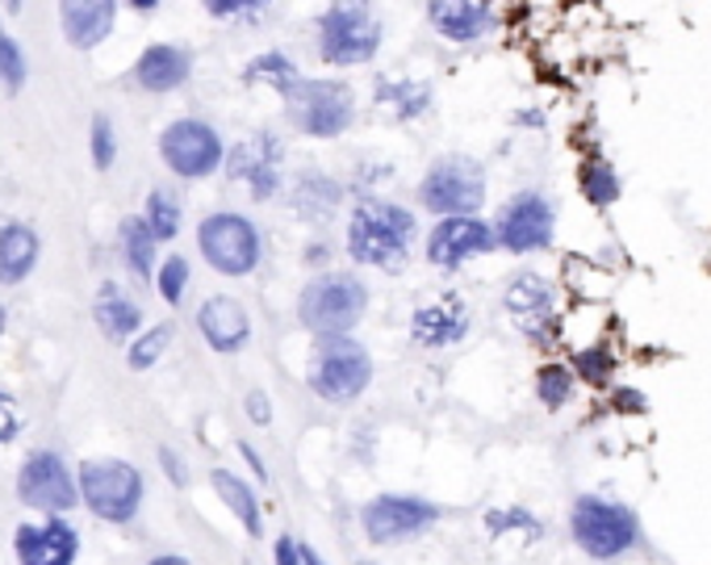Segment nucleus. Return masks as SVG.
I'll use <instances>...</instances> for the list:
<instances>
[{
	"label": "nucleus",
	"instance_id": "obj_19",
	"mask_svg": "<svg viewBox=\"0 0 711 565\" xmlns=\"http://www.w3.org/2000/svg\"><path fill=\"white\" fill-rule=\"evenodd\" d=\"M468 306L456 294L449 298H435L427 306H419L411 319V336L419 348H449V343H461L468 336Z\"/></svg>",
	"mask_w": 711,
	"mask_h": 565
},
{
	"label": "nucleus",
	"instance_id": "obj_5",
	"mask_svg": "<svg viewBox=\"0 0 711 565\" xmlns=\"http://www.w3.org/2000/svg\"><path fill=\"white\" fill-rule=\"evenodd\" d=\"M419 202L449 218V214H477L486 206V172L468 155H444L435 160L419 185Z\"/></svg>",
	"mask_w": 711,
	"mask_h": 565
},
{
	"label": "nucleus",
	"instance_id": "obj_39",
	"mask_svg": "<svg viewBox=\"0 0 711 565\" xmlns=\"http://www.w3.org/2000/svg\"><path fill=\"white\" fill-rule=\"evenodd\" d=\"M21 432V414L18 407H13V398L0 394V444H9L13 435Z\"/></svg>",
	"mask_w": 711,
	"mask_h": 565
},
{
	"label": "nucleus",
	"instance_id": "obj_26",
	"mask_svg": "<svg viewBox=\"0 0 711 565\" xmlns=\"http://www.w3.org/2000/svg\"><path fill=\"white\" fill-rule=\"evenodd\" d=\"M301 80V68L285 51H260L244 68V84L247 89H268L277 96H289V89Z\"/></svg>",
	"mask_w": 711,
	"mask_h": 565
},
{
	"label": "nucleus",
	"instance_id": "obj_33",
	"mask_svg": "<svg viewBox=\"0 0 711 565\" xmlns=\"http://www.w3.org/2000/svg\"><path fill=\"white\" fill-rule=\"evenodd\" d=\"M89 151H93V168L110 172L113 160H117V134H113V122L105 113H93V126H89Z\"/></svg>",
	"mask_w": 711,
	"mask_h": 565
},
{
	"label": "nucleus",
	"instance_id": "obj_2",
	"mask_svg": "<svg viewBox=\"0 0 711 565\" xmlns=\"http://www.w3.org/2000/svg\"><path fill=\"white\" fill-rule=\"evenodd\" d=\"M381 18L373 0H331L319 13V59L327 68H364L381 55Z\"/></svg>",
	"mask_w": 711,
	"mask_h": 565
},
{
	"label": "nucleus",
	"instance_id": "obj_45",
	"mask_svg": "<svg viewBox=\"0 0 711 565\" xmlns=\"http://www.w3.org/2000/svg\"><path fill=\"white\" fill-rule=\"evenodd\" d=\"M126 4H131L134 13H155L159 9V0H126Z\"/></svg>",
	"mask_w": 711,
	"mask_h": 565
},
{
	"label": "nucleus",
	"instance_id": "obj_23",
	"mask_svg": "<svg viewBox=\"0 0 711 565\" xmlns=\"http://www.w3.org/2000/svg\"><path fill=\"white\" fill-rule=\"evenodd\" d=\"M373 101L381 110H390L398 122H414L431 110V84L414 75H381Z\"/></svg>",
	"mask_w": 711,
	"mask_h": 565
},
{
	"label": "nucleus",
	"instance_id": "obj_41",
	"mask_svg": "<svg viewBox=\"0 0 711 565\" xmlns=\"http://www.w3.org/2000/svg\"><path fill=\"white\" fill-rule=\"evenodd\" d=\"M159 461H164V470H168L172 482L181 486V482H185V461H181V456H176L172 449H159Z\"/></svg>",
	"mask_w": 711,
	"mask_h": 565
},
{
	"label": "nucleus",
	"instance_id": "obj_6",
	"mask_svg": "<svg viewBox=\"0 0 711 565\" xmlns=\"http://www.w3.org/2000/svg\"><path fill=\"white\" fill-rule=\"evenodd\" d=\"M197 247L209 268H218L223 277H247L260 264V230L251 218L230 209H218L197 226Z\"/></svg>",
	"mask_w": 711,
	"mask_h": 565
},
{
	"label": "nucleus",
	"instance_id": "obj_8",
	"mask_svg": "<svg viewBox=\"0 0 711 565\" xmlns=\"http://www.w3.org/2000/svg\"><path fill=\"white\" fill-rule=\"evenodd\" d=\"M369 377H373L369 352L352 336H322L319 360H315V373H310L315 394L327 398V402H352V398L364 394Z\"/></svg>",
	"mask_w": 711,
	"mask_h": 565
},
{
	"label": "nucleus",
	"instance_id": "obj_3",
	"mask_svg": "<svg viewBox=\"0 0 711 565\" xmlns=\"http://www.w3.org/2000/svg\"><path fill=\"white\" fill-rule=\"evenodd\" d=\"M285 110H289V122L301 134L339 138L356 122V93L343 80H331V75H315V80L301 75L298 84L289 89V96H285Z\"/></svg>",
	"mask_w": 711,
	"mask_h": 565
},
{
	"label": "nucleus",
	"instance_id": "obj_20",
	"mask_svg": "<svg viewBox=\"0 0 711 565\" xmlns=\"http://www.w3.org/2000/svg\"><path fill=\"white\" fill-rule=\"evenodd\" d=\"M440 511L419 499H377L364 507V527L373 541H398V536H414L419 527L435 524Z\"/></svg>",
	"mask_w": 711,
	"mask_h": 565
},
{
	"label": "nucleus",
	"instance_id": "obj_16",
	"mask_svg": "<svg viewBox=\"0 0 711 565\" xmlns=\"http://www.w3.org/2000/svg\"><path fill=\"white\" fill-rule=\"evenodd\" d=\"M122 0H59V30L72 51H96L113 34Z\"/></svg>",
	"mask_w": 711,
	"mask_h": 565
},
{
	"label": "nucleus",
	"instance_id": "obj_38",
	"mask_svg": "<svg viewBox=\"0 0 711 565\" xmlns=\"http://www.w3.org/2000/svg\"><path fill=\"white\" fill-rule=\"evenodd\" d=\"M578 369L586 381H607V373H611V357H607V352H581Z\"/></svg>",
	"mask_w": 711,
	"mask_h": 565
},
{
	"label": "nucleus",
	"instance_id": "obj_28",
	"mask_svg": "<svg viewBox=\"0 0 711 565\" xmlns=\"http://www.w3.org/2000/svg\"><path fill=\"white\" fill-rule=\"evenodd\" d=\"M155 235H151V226L143 218H126L122 223V256L131 264V273L138 277H151L155 273Z\"/></svg>",
	"mask_w": 711,
	"mask_h": 565
},
{
	"label": "nucleus",
	"instance_id": "obj_47",
	"mask_svg": "<svg viewBox=\"0 0 711 565\" xmlns=\"http://www.w3.org/2000/svg\"><path fill=\"white\" fill-rule=\"evenodd\" d=\"M301 562H306V565H322V562H319V553H315V548H306V553H301Z\"/></svg>",
	"mask_w": 711,
	"mask_h": 565
},
{
	"label": "nucleus",
	"instance_id": "obj_49",
	"mask_svg": "<svg viewBox=\"0 0 711 565\" xmlns=\"http://www.w3.org/2000/svg\"><path fill=\"white\" fill-rule=\"evenodd\" d=\"M0 336H4V306H0Z\"/></svg>",
	"mask_w": 711,
	"mask_h": 565
},
{
	"label": "nucleus",
	"instance_id": "obj_10",
	"mask_svg": "<svg viewBox=\"0 0 711 565\" xmlns=\"http://www.w3.org/2000/svg\"><path fill=\"white\" fill-rule=\"evenodd\" d=\"M226 176L244 181L256 202H268L281 188V164H285V143L272 131H256L239 138L226 151Z\"/></svg>",
	"mask_w": 711,
	"mask_h": 565
},
{
	"label": "nucleus",
	"instance_id": "obj_35",
	"mask_svg": "<svg viewBox=\"0 0 711 565\" xmlns=\"http://www.w3.org/2000/svg\"><path fill=\"white\" fill-rule=\"evenodd\" d=\"M336 202H339V185L322 181V176H310V181L298 185V206L306 209V214H331Z\"/></svg>",
	"mask_w": 711,
	"mask_h": 565
},
{
	"label": "nucleus",
	"instance_id": "obj_48",
	"mask_svg": "<svg viewBox=\"0 0 711 565\" xmlns=\"http://www.w3.org/2000/svg\"><path fill=\"white\" fill-rule=\"evenodd\" d=\"M4 4H9V13H21V4H25V0H4Z\"/></svg>",
	"mask_w": 711,
	"mask_h": 565
},
{
	"label": "nucleus",
	"instance_id": "obj_40",
	"mask_svg": "<svg viewBox=\"0 0 711 565\" xmlns=\"http://www.w3.org/2000/svg\"><path fill=\"white\" fill-rule=\"evenodd\" d=\"M247 419H251V423H260V428H268V423H272L268 398H264L260 390H251V394H247Z\"/></svg>",
	"mask_w": 711,
	"mask_h": 565
},
{
	"label": "nucleus",
	"instance_id": "obj_11",
	"mask_svg": "<svg viewBox=\"0 0 711 565\" xmlns=\"http://www.w3.org/2000/svg\"><path fill=\"white\" fill-rule=\"evenodd\" d=\"M574 536H578V545L590 557H616V553L632 545L637 524L624 507H611V503H599V499H581L574 507Z\"/></svg>",
	"mask_w": 711,
	"mask_h": 565
},
{
	"label": "nucleus",
	"instance_id": "obj_44",
	"mask_svg": "<svg viewBox=\"0 0 711 565\" xmlns=\"http://www.w3.org/2000/svg\"><path fill=\"white\" fill-rule=\"evenodd\" d=\"M619 411H624V407H628V411H640V407H645V402H640V394H632V390H628V394H624V390H619Z\"/></svg>",
	"mask_w": 711,
	"mask_h": 565
},
{
	"label": "nucleus",
	"instance_id": "obj_30",
	"mask_svg": "<svg viewBox=\"0 0 711 565\" xmlns=\"http://www.w3.org/2000/svg\"><path fill=\"white\" fill-rule=\"evenodd\" d=\"M172 336H176V327H172V322H155L151 331H143V336L134 339L131 352H126V360H131L134 373H143V369H151L155 360L164 357V352H168V343H172Z\"/></svg>",
	"mask_w": 711,
	"mask_h": 565
},
{
	"label": "nucleus",
	"instance_id": "obj_7",
	"mask_svg": "<svg viewBox=\"0 0 711 565\" xmlns=\"http://www.w3.org/2000/svg\"><path fill=\"white\" fill-rule=\"evenodd\" d=\"M159 155H164V164L176 176L202 181V176H214V172L223 168L226 143L223 134L214 131L209 122H202V117H176L159 134Z\"/></svg>",
	"mask_w": 711,
	"mask_h": 565
},
{
	"label": "nucleus",
	"instance_id": "obj_21",
	"mask_svg": "<svg viewBox=\"0 0 711 565\" xmlns=\"http://www.w3.org/2000/svg\"><path fill=\"white\" fill-rule=\"evenodd\" d=\"M197 331L206 336V343L214 352H239L251 336V322H247V310L239 306L235 298H218L202 301V310H197Z\"/></svg>",
	"mask_w": 711,
	"mask_h": 565
},
{
	"label": "nucleus",
	"instance_id": "obj_31",
	"mask_svg": "<svg viewBox=\"0 0 711 565\" xmlns=\"http://www.w3.org/2000/svg\"><path fill=\"white\" fill-rule=\"evenodd\" d=\"M25 80H30V63H25V51L18 47V38H13L9 30H4V25H0V84H4L9 93H18Z\"/></svg>",
	"mask_w": 711,
	"mask_h": 565
},
{
	"label": "nucleus",
	"instance_id": "obj_13",
	"mask_svg": "<svg viewBox=\"0 0 711 565\" xmlns=\"http://www.w3.org/2000/svg\"><path fill=\"white\" fill-rule=\"evenodd\" d=\"M498 244L494 239V230H490L482 218H473V214H449V218H440V223L431 226L427 235V260L435 268H461L468 256H482L490 247Z\"/></svg>",
	"mask_w": 711,
	"mask_h": 565
},
{
	"label": "nucleus",
	"instance_id": "obj_32",
	"mask_svg": "<svg viewBox=\"0 0 711 565\" xmlns=\"http://www.w3.org/2000/svg\"><path fill=\"white\" fill-rule=\"evenodd\" d=\"M581 193L595 202V206H611L619 197V181H616V172L607 168L602 160H595V164H586L581 168Z\"/></svg>",
	"mask_w": 711,
	"mask_h": 565
},
{
	"label": "nucleus",
	"instance_id": "obj_17",
	"mask_svg": "<svg viewBox=\"0 0 711 565\" xmlns=\"http://www.w3.org/2000/svg\"><path fill=\"white\" fill-rule=\"evenodd\" d=\"M134 84L143 89V93H176V89H185L188 75H193V59H188L185 47H176V42H151L143 55L134 59Z\"/></svg>",
	"mask_w": 711,
	"mask_h": 565
},
{
	"label": "nucleus",
	"instance_id": "obj_29",
	"mask_svg": "<svg viewBox=\"0 0 711 565\" xmlns=\"http://www.w3.org/2000/svg\"><path fill=\"white\" fill-rule=\"evenodd\" d=\"M143 223L151 226V235L159 239V244H172L176 239V230H181V202L172 197L168 188H155L147 197V214H143Z\"/></svg>",
	"mask_w": 711,
	"mask_h": 565
},
{
	"label": "nucleus",
	"instance_id": "obj_46",
	"mask_svg": "<svg viewBox=\"0 0 711 565\" xmlns=\"http://www.w3.org/2000/svg\"><path fill=\"white\" fill-rule=\"evenodd\" d=\"M151 565H188V562H185V557H155Z\"/></svg>",
	"mask_w": 711,
	"mask_h": 565
},
{
	"label": "nucleus",
	"instance_id": "obj_15",
	"mask_svg": "<svg viewBox=\"0 0 711 565\" xmlns=\"http://www.w3.org/2000/svg\"><path fill=\"white\" fill-rule=\"evenodd\" d=\"M506 315L511 322L524 331L527 339H548L553 331V319H557V289L536 277V273H524L506 285Z\"/></svg>",
	"mask_w": 711,
	"mask_h": 565
},
{
	"label": "nucleus",
	"instance_id": "obj_43",
	"mask_svg": "<svg viewBox=\"0 0 711 565\" xmlns=\"http://www.w3.org/2000/svg\"><path fill=\"white\" fill-rule=\"evenodd\" d=\"M247 456V465H251V470H256V477H268V470H264V461L260 456H256V449H251V444H244V449H239Z\"/></svg>",
	"mask_w": 711,
	"mask_h": 565
},
{
	"label": "nucleus",
	"instance_id": "obj_22",
	"mask_svg": "<svg viewBox=\"0 0 711 565\" xmlns=\"http://www.w3.org/2000/svg\"><path fill=\"white\" fill-rule=\"evenodd\" d=\"M18 557H21V565H72L75 532L72 527H63V524L21 527L18 532Z\"/></svg>",
	"mask_w": 711,
	"mask_h": 565
},
{
	"label": "nucleus",
	"instance_id": "obj_9",
	"mask_svg": "<svg viewBox=\"0 0 711 565\" xmlns=\"http://www.w3.org/2000/svg\"><path fill=\"white\" fill-rule=\"evenodd\" d=\"M80 494L101 520L126 524L143 499V477L126 461H89L80 470Z\"/></svg>",
	"mask_w": 711,
	"mask_h": 565
},
{
	"label": "nucleus",
	"instance_id": "obj_4",
	"mask_svg": "<svg viewBox=\"0 0 711 565\" xmlns=\"http://www.w3.org/2000/svg\"><path fill=\"white\" fill-rule=\"evenodd\" d=\"M369 306V289L352 273H327L319 281H310L301 289L298 315L315 336H348L356 322L364 319Z\"/></svg>",
	"mask_w": 711,
	"mask_h": 565
},
{
	"label": "nucleus",
	"instance_id": "obj_36",
	"mask_svg": "<svg viewBox=\"0 0 711 565\" xmlns=\"http://www.w3.org/2000/svg\"><path fill=\"white\" fill-rule=\"evenodd\" d=\"M155 285H159L164 301H172V306L185 298V289H188V260H185V256H168V260L159 264V277H155Z\"/></svg>",
	"mask_w": 711,
	"mask_h": 565
},
{
	"label": "nucleus",
	"instance_id": "obj_34",
	"mask_svg": "<svg viewBox=\"0 0 711 565\" xmlns=\"http://www.w3.org/2000/svg\"><path fill=\"white\" fill-rule=\"evenodd\" d=\"M569 390H574V377L561 364H544L540 373H536V394H540L544 407H565Z\"/></svg>",
	"mask_w": 711,
	"mask_h": 565
},
{
	"label": "nucleus",
	"instance_id": "obj_27",
	"mask_svg": "<svg viewBox=\"0 0 711 565\" xmlns=\"http://www.w3.org/2000/svg\"><path fill=\"white\" fill-rule=\"evenodd\" d=\"M214 490L223 494L226 507L244 520L247 532H251V536H260V507H256V494H251V486H247V482H239L235 473L214 470Z\"/></svg>",
	"mask_w": 711,
	"mask_h": 565
},
{
	"label": "nucleus",
	"instance_id": "obj_42",
	"mask_svg": "<svg viewBox=\"0 0 711 565\" xmlns=\"http://www.w3.org/2000/svg\"><path fill=\"white\" fill-rule=\"evenodd\" d=\"M277 565H298V548H293V541H277Z\"/></svg>",
	"mask_w": 711,
	"mask_h": 565
},
{
	"label": "nucleus",
	"instance_id": "obj_12",
	"mask_svg": "<svg viewBox=\"0 0 711 565\" xmlns=\"http://www.w3.org/2000/svg\"><path fill=\"white\" fill-rule=\"evenodd\" d=\"M494 239L506 247V251H540L553 239V206L540 193H519L511 197L498 214V226H494Z\"/></svg>",
	"mask_w": 711,
	"mask_h": 565
},
{
	"label": "nucleus",
	"instance_id": "obj_1",
	"mask_svg": "<svg viewBox=\"0 0 711 565\" xmlns=\"http://www.w3.org/2000/svg\"><path fill=\"white\" fill-rule=\"evenodd\" d=\"M414 247V214L381 197H364L348 218V256L381 273H398L411 260Z\"/></svg>",
	"mask_w": 711,
	"mask_h": 565
},
{
	"label": "nucleus",
	"instance_id": "obj_14",
	"mask_svg": "<svg viewBox=\"0 0 711 565\" xmlns=\"http://www.w3.org/2000/svg\"><path fill=\"white\" fill-rule=\"evenodd\" d=\"M18 494L25 507L38 511H68L75 507V482L59 452H34L18 477Z\"/></svg>",
	"mask_w": 711,
	"mask_h": 565
},
{
	"label": "nucleus",
	"instance_id": "obj_50",
	"mask_svg": "<svg viewBox=\"0 0 711 565\" xmlns=\"http://www.w3.org/2000/svg\"><path fill=\"white\" fill-rule=\"evenodd\" d=\"M364 565H369V562H364Z\"/></svg>",
	"mask_w": 711,
	"mask_h": 565
},
{
	"label": "nucleus",
	"instance_id": "obj_25",
	"mask_svg": "<svg viewBox=\"0 0 711 565\" xmlns=\"http://www.w3.org/2000/svg\"><path fill=\"white\" fill-rule=\"evenodd\" d=\"M96 327L105 331V336L113 339V343H122V339H131L134 331H138V322H143V310H138V301L122 289V285L105 281L101 289H96Z\"/></svg>",
	"mask_w": 711,
	"mask_h": 565
},
{
	"label": "nucleus",
	"instance_id": "obj_24",
	"mask_svg": "<svg viewBox=\"0 0 711 565\" xmlns=\"http://www.w3.org/2000/svg\"><path fill=\"white\" fill-rule=\"evenodd\" d=\"M38 264V230L25 223L0 226V285H21Z\"/></svg>",
	"mask_w": 711,
	"mask_h": 565
},
{
	"label": "nucleus",
	"instance_id": "obj_37",
	"mask_svg": "<svg viewBox=\"0 0 711 565\" xmlns=\"http://www.w3.org/2000/svg\"><path fill=\"white\" fill-rule=\"evenodd\" d=\"M268 4H272V0H202V9L218 21L251 18V13H260V9H268Z\"/></svg>",
	"mask_w": 711,
	"mask_h": 565
},
{
	"label": "nucleus",
	"instance_id": "obj_18",
	"mask_svg": "<svg viewBox=\"0 0 711 565\" xmlns=\"http://www.w3.org/2000/svg\"><path fill=\"white\" fill-rule=\"evenodd\" d=\"M427 21L444 42L468 47V42L490 34L494 9H490V0H427Z\"/></svg>",
	"mask_w": 711,
	"mask_h": 565
}]
</instances>
